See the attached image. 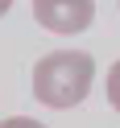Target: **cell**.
<instances>
[{
	"mask_svg": "<svg viewBox=\"0 0 120 128\" xmlns=\"http://www.w3.org/2000/svg\"><path fill=\"white\" fill-rule=\"evenodd\" d=\"M95 83V58L87 50H54L33 66V99L42 108L66 112L87 99Z\"/></svg>",
	"mask_w": 120,
	"mask_h": 128,
	"instance_id": "6da1fadb",
	"label": "cell"
},
{
	"mask_svg": "<svg viewBox=\"0 0 120 128\" xmlns=\"http://www.w3.org/2000/svg\"><path fill=\"white\" fill-rule=\"evenodd\" d=\"M33 21L62 37L87 33L95 21V0H33Z\"/></svg>",
	"mask_w": 120,
	"mask_h": 128,
	"instance_id": "7a4b0ae2",
	"label": "cell"
},
{
	"mask_svg": "<svg viewBox=\"0 0 120 128\" xmlns=\"http://www.w3.org/2000/svg\"><path fill=\"white\" fill-rule=\"evenodd\" d=\"M103 91H108L112 112H120V62H112V66H108V83H103Z\"/></svg>",
	"mask_w": 120,
	"mask_h": 128,
	"instance_id": "3957f363",
	"label": "cell"
},
{
	"mask_svg": "<svg viewBox=\"0 0 120 128\" xmlns=\"http://www.w3.org/2000/svg\"><path fill=\"white\" fill-rule=\"evenodd\" d=\"M0 128H46V124L33 116H9V120H0Z\"/></svg>",
	"mask_w": 120,
	"mask_h": 128,
	"instance_id": "277c9868",
	"label": "cell"
},
{
	"mask_svg": "<svg viewBox=\"0 0 120 128\" xmlns=\"http://www.w3.org/2000/svg\"><path fill=\"white\" fill-rule=\"evenodd\" d=\"M13 8V0H0V17H4V12H9Z\"/></svg>",
	"mask_w": 120,
	"mask_h": 128,
	"instance_id": "5b68a950",
	"label": "cell"
},
{
	"mask_svg": "<svg viewBox=\"0 0 120 128\" xmlns=\"http://www.w3.org/2000/svg\"><path fill=\"white\" fill-rule=\"evenodd\" d=\"M116 4H120V0H116Z\"/></svg>",
	"mask_w": 120,
	"mask_h": 128,
	"instance_id": "8992f818",
	"label": "cell"
}]
</instances>
